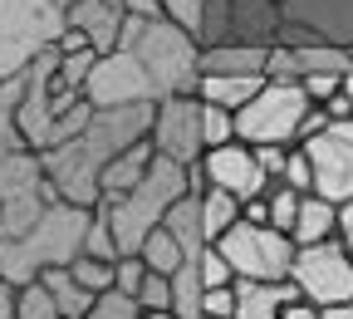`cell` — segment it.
<instances>
[{"label": "cell", "instance_id": "cell-1", "mask_svg": "<svg viewBox=\"0 0 353 319\" xmlns=\"http://www.w3.org/2000/svg\"><path fill=\"white\" fill-rule=\"evenodd\" d=\"M148 123H152V104H128V108H94L74 138L54 143L39 153L44 182L59 202L74 206H94L99 202V172L108 167V157H118L128 143L148 138Z\"/></svg>", "mask_w": 353, "mask_h": 319}, {"label": "cell", "instance_id": "cell-2", "mask_svg": "<svg viewBox=\"0 0 353 319\" xmlns=\"http://www.w3.org/2000/svg\"><path fill=\"white\" fill-rule=\"evenodd\" d=\"M83 231H88V206L54 197L20 236H0V280L25 285L50 265H69L83 251Z\"/></svg>", "mask_w": 353, "mask_h": 319}, {"label": "cell", "instance_id": "cell-3", "mask_svg": "<svg viewBox=\"0 0 353 319\" xmlns=\"http://www.w3.org/2000/svg\"><path fill=\"white\" fill-rule=\"evenodd\" d=\"M187 192V167L182 162H172V157H152L148 172L132 182L128 192L118 197H99L94 211L108 221V236L118 246V255H138L143 236L152 231V226H162L167 206Z\"/></svg>", "mask_w": 353, "mask_h": 319}, {"label": "cell", "instance_id": "cell-4", "mask_svg": "<svg viewBox=\"0 0 353 319\" xmlns=\"http://www.w3.org/2000/svg\"><path fill=\"white\" fill-rule=\"evenodd\" d=\"M123 50L143 64V74L152 79V94L167 99V94H192L196 79H201V44L196 35H187L182 25L172 20H138L128 15L123 25Z\"/></svg>", "mask_w": 353, "mask_h": 319}, {"label": "cell", "instance_id": "cell-5", "mask_svg": "<svg viewBox=\"0 0 353 319\" xmlns=\"http://www.w3.org/2000/svg\"><path fill=\"white\" fill-rule=\"evenodd\" d=\"M64 35L59 0H0V79H15Z\"/></svg>", "mask_w": 353, "mask_h": 319}, {"label": "cell", "instance_id": "cell-6", "mask_svg": "<svg viewBox=\"0 0 353 319\" xmlns=\"http://www.w3.org/2000/svg\"><path fill=\"white\" fill-rule=\"evenodd\" d=\"M221 260L231 265L236 280H290V260H294V241L275 226H250V221H236L226 226L216 241Z\"/></svg>", "mask_w": 353, "mask_h": 319}, {"label": "cell", "instance_id": "cell-7", "mask_svg": "<svg viewBox=\"0 0 353 319\" xmlns=\"http://www.w3.org/2000/svg\"><path fill=\"white\" fill-rule=\"evenodd\" d=\"M309 113V99L299 84H280V79H265L260 94L236 108V143L245 148H265V143H294L299 118Z\"/></svg>", "mask_w": 353, "mask_h": 319}, {"label": "cell", "instance_id": "cell-8", "mask_svg": "<svg viewBox=\"0 0 353 319\" xmlns=\"http://www.w3.org/2000/svg\"><path fill=\"white\" fill-rule=\"evenodd\" d=\"M50 202H54V192L44 182L39 153L0 143V236H20Z\"/></svg>", "mask_w": 353, "mask_h": 319}, {"label": "cell", "instance_id": "cell-9", "mask_svg": "<svg viewBox=\"0 0 353 319\" xmlns=\"http://www.w3.org/2000/svg\"><path fill=\"white\" fill-rule=\"evenodd\" d=\"M290 285H294L309 304L353 300V260H348V251H343L334 236H329V241H314V246H294Z\"/></svg>", "mask_w": 353, "mask_h": 319}, {"label": "cell", "instance_id": "cell-10", "mask_svg": "<svg viewBox=\"0 0 353 319\" xmlns=\"http://www.w3.org/2000/svg\"><path fill=\"white\" fill-rule=\"evenodd\" d=\"M309 157V177H314V197L324 202H353V118H334L324 133L299 143Z\"/></svg>", "mask_w": 353, "mask_h": 319}, {"label": "cell", "instance_id": "cell-11", "mask_svg": "<svg viewBox=\"0 0 353 319\" xmlns=\"http://www.w3.org/2000/svg\"><path fill=\"white\" fill-rule=\"evenodd\" d=\"M148 143L157 157H172L182 167L201 162V104L196 94H167L152 104V123H148Z\"/></svg>", "mask_w": 353, "mask_h": 319}, {"label": "cell", "instance_id": "cell-12", "mask_svg": "<svg viewBox=\"0 0 353 319\" xmlns=\"http://www.w3.org/2000/svg\"><path fill=\"white\" fill-rule=\"evenodd\" d=\"M83 104L88 108H128V104H157V94H152V79L143 74V64L118 44V50L94 59V69L83 79Z\"/></svg>", "mask_w": 353, "mask_h": 319}, {"label": "cell", "instance_id": "cell-13", "mask_svg": "<svg viewBox=\"0 0 353 319\" xmlns=\"http://www.w3.org/2000/svg\"><path fill=\"white\" fill-rule=\"evenodd\" d=\"M196 167H201V177H206V187L231 192L236 202H250V197H260L265 187H270V177L260 172L255 148H245V143H221V148H206Z\"/></svg>", "mask_w": 353, "mask_h": 319}, {"label": "cell", "instance_id": "cell-14", "mask_svg": "<svg viewBox=\"0 0 353 319\" xmlns=\"http://www.w3.org/2000/svg\"><path fill=\"white\" fill-rule=\"evenodd\" d=\"M64 25L79 30L94 55H108V50H118V39H123L128 10H123V0H69V6H64Z\"/></svg>", "mask_w": 353, "mask_h": 319}, {"label": "cell", "instance_id": "cell-15", "mask_svg": "<svg viewBox=\"0 0 353 319\" xmlns=\"http://www.w3.org/2000/svg\"><path fill=\"white\" fill-rule=\"evenodd\" d=\"M231 295H236L231 319H280L285 300H294L299 290L290 280H231Z\"/></svg>", "mask_w": 353, "mask_h": 319}, {"label": "cell", "instance_id": "cell-16", "mask_svg": "<svg viewBox=\"0 0 353 319\" xmlns=\"http://www.w3.org/2000/svg\"><path fill=\"white\" fill-rule=\"evenodd\" d=\"M260 84H265V74H201L192 94L201 104H216V108L236 113V108H245L260 94Z\"/></svg>", "mask_w": 353, "mask_h": 319}, {"label": "cell", "instance_id": "cell-17", "mask_svg": "<svg viewBox=\"0 0 353 319\" xmlns=\"http://www.w3.org/2000/svg\"><path fill=\"white\" fill-rule=\"evenodd\" d=\"M157 153H152V143L148 138H138V143H128L118 157H108V167L99 172V197H118V192H128L132 182H138L143 172H148V162H152Z\"/></svg>", "mask_w": 353, "mask_h": 319}, {"label": "cell", "instance_id": "cell-18", "mask_svg": "<svg viewBox=\"0 0 353 319\" xmlns=\"http://www.w3.org/2000/svg\"><path fill=\"white\" fill-rule=\"evenodd\" d=\"M201 74H265V44H211L201 50Z\"/></svg>", "mask_w": 353, "mask_h": 319}, {"label": "cell", "instance_id": "cell-19", "mask_svg": "<svg viewBox=\"0 0 353 319\" xmlns=\"http://www.w3.org/2000/svg\"><path fill=\"white\" fill-rule=\"evenodd\" d=\"M329 236H334V202L304 192L299 211H294V226H290V241L294 246H314V241H329Z\"/></svg>", "mask_w": 353, "mask_h": 319}, {"label": "cell", "instance_id": "cell-20", "mask_svg": "<svg viewBox=\"0 0 353 319\" xmlns=\"http://www.w3.org/2000/svg\"><path fill=\"white\" fill-rule=\"evenodd\" d=\"M44 290H50V300H54V309H59V319H79L88 304H94V295H88L74 276H69V270L64 265H50V270H39V276H34Z\"/></svg>", "mask_w": 353, "mask_h": 319}, {"label": "cell", "instance_id": "cell-21", "mask_svg": "<svg viewBox=\"0 0 353 319\" xmlns=\"http://www.w3.org/2000/svg\"><path fill=\"white\" fill-rule=\"evenodd\" d=\"M196 216H201V236H206V246H211L226 226L241 221V202H236L231 192H221V187H201V192H196Z\"/></svg>", "mask_w": 353, "mask_h": 319}, {"label": "cell", "instance_id": "cell-22", "mask_svg": "<svg viewBox=\"0 0 353 319\" xmlns=\"http://www.w3.org/2000/svg\"><path fill=\"white\" fill-rule=\"evenodd\" d=\"M162 226L176 236V246H182L187 255H196V251L206 246V236H201V216H196V192H182V197H176V202L167 206Z\"/></svg>", "mask_w": 353, "mask_h": 319}, {"label": "cell", "instance_id": "cell-23", "mask_svg": "<svg viewBox=\"0 0 353 319\" xmlns=\"http://www.w3.org/2000/svg\"><path fill=\"white\" fill-rule=\"evenodd\" d=\"M182 246H176V236L167 231V226H152V231L143 236V246H138V260L148 265V270H157V276H172L176 265H182Z\"/></svg>", "mask_w": 353, "mask_h": 319}, {"label": "cell", "instance_id": "cell-24", "mask_svg": "<svg viewBox=\"0 0 353 319\" xmlns=\"http://www.w3.org/2000/svg\"><path fill=\"white\" fill-rule=\"evenodd\" d=\"M94 50H54V88H64V94H83V79L88 69H94Z\"/></svg>", "mask_w": 353, "mask_h": 319}, {"label": "cell", "instance_id": "cell-25", "mask_svg": "<svg viewBox=\"0 0 353 319\" xmlns=\"http://www.w3.org/2000/svg\"><path fill=\"white\" fill-rule=\"evenodd\" d=\"M64 270H69V276H74V280H79L88 295H103V290H113V260H94V255H83V251H79V255H74Z\"/></svg>", "mask_w": 353, "mask_h": 319}, {"label": "cell", "instance_id": "cell-26", "mask_svg": "<svg viewBox=\"0 0 353 319\" xmlns=\"http://www.w3.org/2000/svg\"><path fill=\"white\" fill-rule=\"evenodd\" d=\"M15 319H59V309H54L50 290H44L39 280L15 285Z\"/></svg>", "mask_w": 353, "mask_h": 319}, {"label": "cell", "instance_id": "cell-27", "mask_svg": "<svg viewBox=\"0 0 353 319\" xmlns=\"http://www.w3.org/2000/svg\"><path fill=\"white\" fill-rule=\"evenodd\" d=\"M221 143H236V113L216 108V104H201V148H221Z\"/></svg>", "mask_w": 353, "mask_h": 319}, {"label": "cell", "instance_id": "cell-28", "mask_svg": "<svg viewBox=\"0 0 353 319\" xmlns=\"http://www.w3.org/2000/svg\"><path fill=\"white\" fill-rule=\"evenodd\" d=\"M79 319H143V309L123 290H103V295H94V304H88Z\"/></svg>", "mask_w": 353, "mask_h": 319}, {"label": "cell", "instance_id": "cell-29", "mask_svg": "<svg viewBox=\"0 0 353 319\" xmlns=\"http://www.w3.org/2000/svg\"><path fill=\"white\" fill-rule=\"evenodd\" d=\"M157 6H162V20L182 25L187 35L201 39V30H206V0H157Z\"/></svg>", "mask_w": 353, "mask_h": 319}, {"label": "cell", "instance_id": "cell-30", "mask_svg": "<svg viewBox=\"0 0 353 319\" xmlns=\"http://www.w3.org/2000/svg\"><path fill=\"white\" fill-rule=\"evenodd\" d=\"M15 104H20V74L0 79V143L6 148H25L20 133H15Z\"/></svg>", "mask_w": 353, "mask_h": 319}, {"label": "cell", "instance_id": "cell-31", "mask_svg": "<svg viewBox=\"0 0 353 319\" xmlns=\"http://www.w3.org/2000/svg\"><path fill=\"white\" fill-rule=\"evenodd\" d=\"M83 255H94V260H118V246L108 236V221L88 206V231H83Z\"/></svg>", "mask_w": 353, "mask_h": 319}, {"label": "cell", "instance_id": "cell-32", "mask_svg": "<svg viewBox=\"0 0 353 319\" xmlns=\"http://www.w3.org/2000/svg\"><path fill=\"white\" fill-rule=\"evenodd\" d=\"M339 79H343L339 69H309V74H299L294 84L304 88V99H309V104H324V99L339 94Z\"/></svg>", "mask_w": 353, "mask_h": 319}, {"label": "cell", "instance_id": "cell-33", "mask_svg": "<svg viewBox=\"0 0 353 319\" xmlns=\"http://www.w3.org/2000/svg\"><path fill=\"white\" fill-rule=\"evenodd\" d=\"M132 300H138V309H167V304H172L167 276H157V270H143V280H138V290H132Z\"/></svg>", "mask_w": 353, "mask_h": 319}, {"label": "cell", "instance_id": "cell-34", "mask_svg": "<svg viewBox=\"0 0 353 319\" xmlns=\"http://www.w3.org/2000/svg\"><path fill=\"white\" fill-rule=\"evenodd\" d=\"M196 270H201V285L211 290V285H231L236 276H231V265L226 260H221V251L216 246H201L196 251Z\"/></svg>", "mask_w": 353, "mask_h": 319}, {"label": "cell", "instance_id": "cell-35", "mask_svg": "<svg viewBox=\"0 0 353 319\" xmlns=\"http://www.w3.org/2000/svg\"><path fill=\"white\" fill-rule=\"evenodd\" d=\"M280 182H285V187H294V192H309V187H314V177H309V157H304V148H299V143H290Z\"/></svg>", "mask_w": 353, "mask_h": 319}, {"label": "cell", "instance_id": "cell-36", "mask_svg": "<svg viewBox=\"0 0 353 319\" xmlns=\"http://www.w3.org/2000/svg\"><path fill=\"white\" fill-rule=\"evenodd\" d=\"M143 260L138 255H118L113 260V290H123V295H132V290H138V280H143Z\"/></svg>", "mask_w": 353, "mask_h": 319}, {"label": "cell", "instance_id": "cell-37", "mask_svg": "<svg viewBox=\"0 0 353 319\" xmlns=\"http://www.w3.org/2000/svg\"><path fill=\"white\" fill-rule=\"evenodd\" d=\"M265 79H280V84H294V79H299L294 50H265Z\"/></svg>", "mask_w": 353, "mask_h": 319}, {"label": "cell", "instance_id": "cell-38", "mask_svg": "<svg viewBox=\"0 0 353 319\" xmlns=\"http://www.w3.org/2000/svg\"><path fill=\"white\" fill-rule=\"evenodd\" d=\"M231 309H236L231 285H211V290H201V314H211V319H231Z\"/></svg>", "mask_w": 353, "mask_h": 319}, {"label": "cell", "instance_id": "cell-39", "mask_svg": "<svg viewBox=\"0 0 353 319\" xmlns=\"http://www.w3.org/2000/svg\"><path fill=\"white\" fill-rule=\"evenodd\" d=\"M334 241L348 251V260H353V202H339L334 206Z\"/></svg>", "mask_w": 353, "mask_h": 319}, {"label": "cell", "instance_id": "cell-40", "mask_svg": "<svg viewBox=\"0 0 353 319\" xmlns=\"http://www.w3.org/2000/svg\"><path fill=\"white\" fill-rule=\"evenodd\" d=\"M285 153H290V143H285V148H280V143H265V148H255L260 172L270 177V182H280V172H285Z\"/></svg>", "mask_w": 353, "mask_h": 319}, {"label": "cell", "instance_id": "cell-41", "mask_svg": "<svg viewBox=\"0 0 353 319\" xmlns=\"http://www.w3.org/2000/svg\"><path fill=\"white\" fill-rule=\"evenodd\" d=\"M280 319H319V304H309L304 295H294V300H285Z\"/></svg>", "mask_w": 353, "mask_h": 319}, {"label": "cell", "instance_id": "cell-42", "mask_svg": "<svg viewBox=\"0 0 353 319\" xmlns=\"http://www.w3.org/2000/svg\"><path fill=\"white\" fill-rule=\"evenodd\" d=\"M123 10H128V15H138V20H157V15H162L157 0H123Z\"/></svg>", "mask_w": 353, "mask_h": 319}, {"label": "cell", "instance_id": "cell-43", "mask_svg": "<svg viewBox=\"0 0 353 319\" xmlns=\"http://www.w3.org/2000/svg\"><path fill=\"white\" fill-rule=\"evenodd\" d=\"M319 108H324L329 118H353V99H348V94H334V99H324Z\"/></svg>", "mask_w": 353, "mask_h": 319}, {"label": "cell", "instance_id": "cell-44", "mask_svg": "<svg viewBox=\"0 0 353 319\" xmlns=\"http://www.w3.org/2000/svg\"><path fill=\"white\" fill-rule=\"evenodd\" d=\"M0 319H15V285L0 280Z\"/></svg>", "mask_w": 353, "mask_h": 319}, {"label": "cell", "instance_id": "cell-45", "mask_svg": "<svg viewBox=\"0 0 353 319\" xmlns=\"http://www.w3.org/2000/svg\"><path fill=\"white\" fill-rule=\"evenodd\" d=\"M319 319H353V300H339V304H319Z\"/></svg>", "mask_w": 353, "mask_h": 319}, {"label": "cell", "instance_id": "cell-46", "mask_svg": "<svg viewBox=\"0 0 353 319\" xmlns=\"http://www.w3.org/2000/svg\"><path fill=\"white\" fill-rule=\"evenodd\" d=\"M339 94H348V99H353V69H348V74L339 79Z\"/></svg>", "mask_w": 353, "mask_h": 319}, {"label": "cell", "instance_id": "cell-47", "mask_svg": "<svg viewBox=\"0 0 353 319\" xmlns=\"http://www.w3.org/2000/svg\"><path fill=\"white\" fill-rule=\"evenodd\" d=\"M143 319H176L172 309H143Z\"/></svg>", "mask_w": 353, "mask_h": 319}, {"label": "cell", "instance_id": "cell-48", "mask_svg": "<svg viewBox=\"0 0 353 319\" xmlns=\"http://www.w3.org/2000/svg\"><path fill=\"white\" fill-rule=\"evenodd\" d=\"M59 6H69V0H59Z\"/></svg>", "mask_w": 353, "mask_h": 319}, {"label": "cell", "instance_id": "cell-49", "mask_svg": "<svg viewBox=\"0 0 353 319\" xmlns=\"http://www.w3.org/2000/svg\"><path fill=\"white\" fill-rule=\"evenodd\" d=\"M201 319H211V314H201Z\"/></svg>", "mask_w": 353, "mask_h": 319}]
</instances>
